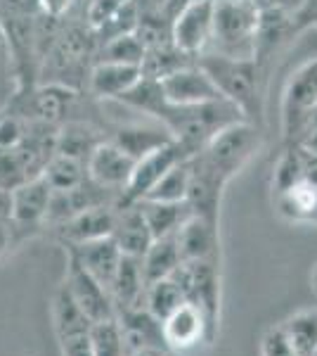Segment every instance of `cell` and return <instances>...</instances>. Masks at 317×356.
<instances>
[{
  "label": "cell",
  "instance_id": "b9f144b4",
  "mask_svg": "<svg viewBox=\"0 0 317 356\" xmlns=\"http://www.w3.org/2000/svg\"><path fill=\"white\" fill-rule=\"evenodd\" d=\"M10 211H12V191L0 188V216L10 219Z\"/></svg>",
  "mask_w": 317,
  "mask_h": 356
},
{
  "label": "cell",
  "instance_id": "f1b7e54d",
  "mask_svg": "<svg viewBox=\"0 0 317 356\" xmlns=\"http://www.w3.org/2000/svg\"><path fill=\"white\" fill-rule=\"evenodd\" d=\"M43 178L50 183L53 191H71V188L83 186L90 176H88V166H85V162L55 152L53 159H50L48 166H45Z\"/></svg>",
  "mask_w": 317,
  "mask_h": 356
},
{
  "label": "cell",
  "instance_id": "8992f818",
  "mask_svg": "<svg viewBox=\"0 0 317 356\" xmlns=\"http://www.w3.org/2000/svg\"><path fill=\"white\" fill-rule=\"evenodd\" d=\"M216 0H189L173 19V43L189 57H201L211 50Z\"/></svg>",
  "mask_w": 317,
  "mask_h": 356
},
{
  "label": "cell",
  "instance_id": "5b68a950",
  "mask_svg": "<svg viewBox=\"0 0 317 356\" xmlns=\"http://www.w3.org/2000/svg\"><path fill=\"white\" fill-rule=\"evenodd\" d=\"M180 283L187 302L201 309L209 321L211 335L216 340L218 321H221V261H182V266L173 273Z\"/></svg>",
  "mask_w": 317,
  "mask_h": 356
},
{
  "label": "cell",
  "instance_id": "83f0119b",
  "mask_svg": "<svg viewBox=\"0 0 317 356\" xmlns=\"http://www.w3.org/2000/svg\"><path fill=\"white\" fill-rule=\"evenodd\" d=\"M182 304H187V297H185V292H182L180 283H178L173 275L147 285L145 307L157 316L159 321H166L171 314H175Z\"/></svg>",
  "mask_w": 317,
  "mask_h": 356
},
{
  "label": "cell",
  "instance_id": "7a4b0ae2",
  "mask_svg": "<svg viewBox=\"0 0 317 356\" xmlns=\"http://www.w3.org/2000/svg\"><path fill=\"white\" fill-rule=\"evenodd\" d=\"M261 8L256 0H216V22L209 53L241 57H256V31Z\"/></svg>",
  "mask_w": 317,
  "mask_h": 356
},
{
  "label": "cell",
  "instance_id": "7c38bea8",
  "mask_svg": "<svg viewBox=\"0 0 317 356\" xmlns=\"http://www.w3.org/2000/svg\"><path fill=\"white\" fill-rule=\"evenodd\" d=\"M117 207L119 202L97 204L80 211L76 216H71L69 221L55 226L57 240L62 243V247H67V245L93 243V240L100 238H112L114 226H117Z\"/></svg>",
  "mask_w": 317,
  "mask_h": 356
},
{
  "label": "cell",
  "instance_id": "ffe728a7",
  "mask_svg": "<svg viewBox=\"0 0 317 356\" xmlns=\"http://www.w3.org/2000/svg\"><path fill=\"white\" fill-rule=\"evenodd\" d=\"M109 140L117 143V145L128 154L130 159L140 162L147 154L161 150V147L171 145L175 138L164 124L149 126V124H128V126H119Z\"/></svg>",
  "mask_w": 317,
  "mask_h": 356
},
{
  "label": "cell",
  "instance_id": "8fae6325",
  "mask_svg": "<svg viewBox=\"0 0 317 356\" xmlns=\"http://www.w3.org/2000/svg\"><path fill=\"white\" fill-rule=\"evenodd\" d=\"M189 191L187 200L192 214L204 216L211 221H221V202H223V193H225V181L223 176H218L199 154L189 157Z\"/></svg>",
  "mask_w": 317,
  "mask_h": 356
},
{
  "label": "cell",
  "instance_id": "ee69618b",
  "mask_svg": "<svg viewBox=\"0 0 317 356\" xmlns=\"http://www.w3.org/2000/svg\"><path fill=\"white\" fill-rule=\"evenodd\" d=\"M310 290H313L317 297V264L313 266V271H310Z\"/></svg>",
  "mask_w": 317,
  "mask_h": 356
},
{
  "label": "cell",
  "instance_id": "4316f807",
  "mask_svg": "<svg viewBox=\"0 0 317 356\" xmlns=\"http://www.w3.org/2000/svg\"><path fill=\"white\" fill-rule=\"evenodd\" d=\"M117 102L130 107V110H135V112L147 114V117H152V119H159L161 110L169 105V100H166L159 79L145 76V74H142L140 81L132 86L126 95H121Z\"/></svg>",
  "mask_w": 317,
  "mask_h": 356
},
{
  "label": "cell",
  "instance_id": "5bb4252c",
  "mask_svg": "<svg viewBox=\"0 0 317 356\" xmlns=\"http://www.w3.org/2000/svg\"><path fill=\"white\" fill-rule=\"evenodd\" d=\"M164 337L171 352H185V349L197 347L201 342L213 344L209 321H206L199 307L189 302L182 304L175 314H171L164 321Z\"/></svg>",
  "mask_w": 317,
  "mask_h": 356
},
{
  "label": "cell",
  "instance_id": "7402d4cb",
  "mask_svg": "<svg viewBox=\"0 0 317 356\" xmlns=\"http://www.w3.org/2000/svg\"><path fill=\"white\" fill-rule=\"evenodd\" d=\"M140 209L145 214L154 240L178 235L185 221L192 216L187 202H159V200H140Z\"/></svg>",
  "mask_w": 317,
  "mask_h": 356
},
{
  "label": "cell",
  "instance_id": "ba28073f",
  "mask_svg": "<svg viewBox=\"0 0 317 356\" xmlns=\"http://www.w3.org/2000/svg\"><path fill=\"white\" fill-rule=\"evenodd\" d=\"M62 285L69 290V295H71L74 302L80 307V312L88 316L93 323L117 318V307H114V300H112V295H109V290L69 254H67V268H65V280H62Z\"/></svg>",
  "mask_w": 317,
  "mask_h": 356
},
{
  "label": "cell",
  "instance_id": "e575fe53",
  "mask_svg": "<svg viewBox=\"0 0 317 356\" xmlns=\"http://www.w3.org/2000/svg\"><path fill=\"white\" fill-rule=\"evenodd\" d=\"M128 3L130 0H90L88 10H85L88 26L93 29L95 33H100Z\"/></svg>",
  "mask_w": 317,
  "mask_h": 356
},
{
  "label": "cell",
  "instance_id": "d6a6232c",
  "mask_svg": "<svg viewBox=\"0 0 317 356\" xmlns=\"http://www.w3.org/2000/svg\"><path fill=\"white\" fill-rule=\"evenodd\" d=\"M303 178V159H301V147L298 145H286L284 152L277 157L273 169V191L275 195L284 193L289 188L298 186Z\"/></svg>",
  "mask_w": 317,
  "mask_h": 356
},
{
  "label": "cell",
  "instance_id": "8d00e7d4",
  "mask_svg": "<svg viewBox=\"0 0 317 356\" xmlns=\"http://www.w3.org/2000/svg\"><path fill=\"white\" fill-rule=\"evenodd\" d=\"M62 356H93V342H90V328L74 330L57 335Z\"/></svg>",
  "mask_w": 317,
  "mask_h": 356
},
{
  "label": "cell",
  "instance_id": "e0dca14e",
  "mask_svg": "<svg viewBox=\"0 0 317 356\" xmlns=\"http://www.w3.org/2000/svg\"><path fill=\"white\" fill-rule=\"evenodd\" d=\"M117 318L121 323V332H123L128 356L140 352V349H169L164 337V321H159L147 307L126 309Z\"/></svg>",
  "mask_w": 317,
  "mask_h": 356
},
{
  "label": "cell",
  "instance_id": "836d02e7",
  "mask_svg": "<svg viewBox=\"0 0 317 356\" xmlns=\"http://www.w3.org/2000/svg\"><path fill=\"white\" fill-rule=\"evenodd\" d=\"M31 178L19 150H0V188L15 191Z\"/></svg>",
  "mask_w": 317,
  "mask_h": 356
},
{
  "label": "cell",
  "instance_id": "7bdbcfd3",
  "mask_svg": "<svg viewBox=\"0 0 317 356\" xmlns=\"http://www.w3.org/2000/svg\"><path fill=\"white\" fill-rule=\"evenodd\" d=\"M298 145H303L305 150H310V152H315L317 154V129H313V131H308V136L303 138Z\"/></svg>",
  "mask_w": 317,
  "mask_h": 356
},
{
  "label": "cell",
  "instance_id": "9c48e42d",
  "mask_svg": "<svg viewBox=\"0 0 317 356\" xmlns=\"http://www.w3.org/2000/svg\"><path fill=\"white\" fill-rule=\"evenodd\" d=\"M161 88H164L166 100L178 107H192L225 100L221 88L211 79V74L199 62H192V65L178 69V72L169 74L166 79H161Z\"/></svg>",
  "mask_w": 317,
  "mask_h": 356
},
{
  "label": "cell",
  "instance_id": "3957f363",
  "mask_svg": "<svg viewBox=\"0 0 317 356\" xmlns=\"http://www.w3.org/2000/svg\"><path fill=\"white\" fill-rule=\"evenodd\" d=\"M261 147H263V126L253 124L249 119H241V122H234L225 126L223 131H218L209 145L199 152V157L218 176H223L230 183L261 152Z\"/></svg>",
  "mask_w": 317,
  "mask_h": 356
},
{
  "label": "cell",
  "instance_id": "44dd1931",
  "mask_svg": "<svg viewBox=\"0 0 317 356\" xmlns=\"http://www.w3.org/2000/svg\"><path fill=\"white\" fill-rule=\"evenodd\" d=\"M145 292L147 278L145 271H142V259L123 254L119 271L112 280V288H109V295H112L114 307H117V316L126 309L145 307Z\"/></svg>",
  "mask_w": 317,
  "mask_h": 356
},
{
  "label": "cell",
  "instance_id": "60d3db41",
  "mask_svg": "<svg viewBox=\"0 0 317 356\" xmlns=\"http://www.w3.org/2000/svg\"><path fill=\"white\" fill-rule=\"evenodd\" d=\"M12 67V53H10V43L5 36V29L0 24V72H8Z\"/></svg>",
  "mask_w": 317,
  "mask_h": 356
},
{
  "label": "cell",
  "instance_id": "603a6c76",
  "mask_svg": "<svg viewBox=\"0 0 317 356\" xmlns=\"http://www.w3.org/2000/svg\"><path fill=\"white\" fill-rule=\"evenodd\" d=\"M109 136H102L93 124L88 122H67L57 131V152L67 157L88 162V157L95 152V147Z\"/></svg>",
  "mask_w": 317,
  "mask_h": 356
},
{
  "label": "cell",
  "instance_id": "d6986e66",
  "mask_svg": "<svg viewBox=\"0 0 317 356\" xmlns=\"http://www.w3.org/2000/svg\"><path fill=\"white\" fill-rule=\"evenodd\" d=\"M112 238L117 240L121 252L128 257H145L149 245L154 243V235L149 231V223L142 214L140 204H121L117 207V226H114Z\"/></svg>",
  "mask_w": 317,
  "mask_h": 356
},
{
  "label": "cell",
  "instance_id": "4dcf8cb0",
  "mask_svg": "<svg viewBox=\"0 0 317 356\" xmlns=\"http://www.w3.org/2000/svg\"><path fill=\"white\" fill-rule=\"evenodd\" d=\"M189 157L178 162L173 169L166 174L157 186L152 188V193L145 200H159V202H185L187 191H189Z\"/></svg>",
  "mask_w": 317,
  "mask_h": 356
},
{
  "label": "cell",
  "instance_id": "52a82bcc",
  "mask_svg": "<svg viewBox=\"0 0 317 356\" xmlns=\"http://www.w3.org/2000/svg\"><path fill=\"white\" fill-rule=\"evenodd\" d=\"M53 202V188L43 176H36L31 181L22 183L12 191V219L17 228V238L38 233L40 228H48V211Z\"/></svg>",
  "mask_w": 317,
  "mask_h": 356
},
{
  "label": "cell",
  "instance_id": "484cf974",
  "mask_svg": "<svg viewBox=\"0 0 317 356\" xmlns=\"http://www.w3.org/2000/svg\"><path fill=\"white\" fill-rule=\"evenodd\" d=\"M286 337L298 356L317 354V309H301L282 321Z\"/></svg>",
  "mask_w": 317,
  "mask_h": 356
},
{
  "label": "cell",
  "instance_id": "2e32d148",
  "mask_svg": "<svg viewBox=\"0 0 317 356\" xmlns=\"http://www.w3.org/2000/svg\"><path fill=\"white\" fill-rule=\"evenodd\" d=\"M221 221L192 214L178 231V245L185 261H221Z\"/></svg>",
  "mask_w": 317,
  "mask_h": 356
},
{
  "label": "cell",
  "instance_id": "f35d334b",
  "mask_svg": "<svg viewBox=\"0 0 317 356\" xmlns=\"http://www.w3.org/2000/svg\"><path fill=\"white\" fill-rule=\"evenodd\" d=\"M74 3L76 0H36L43 17H50V19H65L69 10L74 8Z\"/></svg>",
  "mask_w": 317,
  "mask_h": 356
},
{
  "label": "cell",
  "instance_id": "6da1fadb",
  "mask_svg": "<svg viewBox=\"0 0 317 356\" xmlns=\"http://www.w3.org/2000/svg\"><path fill=\"white\" fill-rule=\"evenodd\" d=\"M197 62L221 88L225 100L232 102L249 122L263 126V81L265 67L256 57L241 60L218 53H206L197 57Z\"/></svg>",
  "mask_w": 317,
  "mask_h": 356
},
{
  "label": "cell",
  "instance_id": "f6af8a7d",
  "mask_svg": "<svg viewBox=\"0 0 317 356\" xmlns=\"http://www.w3.org/2000/svg\"><path fill=\"white\" fill-rule=\"evenodd\" d=\"M169 356H173V354H169Z\"/></svg>",
  "mask_w": 317,
  "mask_h": 356
},
{
  "label": "cell",
  "instance_id": "277c9868",
  "mask_svg": "<svg viewBox=\"0 0 317 356\" xmlns=\"http://www.w3.org/2000/svg\"><path fill=\"white\" fill-rule=\"evenodd\" d=\"M317 112V57L298 67L282 93V134L286 145H298Z\"/></svg>",
  "mask_w": 317,
  "mask_h": 356
},
{
  "label": "cell",
  "instance_id": "74e56055",
  "mask_svg": "<svg viewBox=\"0 0 317 356\" xmlns=\"http://www.w3.org/2000/svg\"><path fill=\"white\" fill-rule=\"evenodd\" d=\"M293 33H303L308 29H317V0H301L291 13Z\"/></svg>",
  "mask_w": 317,
  "mask_h": 356
},
{
  "label": "cell",
  "instance_id": "ac0fdd59",
  "mask_svg": "<svg viewBox=\"0 0 317 356\" xmlns=\"http://www.w3.org/2000/svg\"><path fill=\"white\" fill-rule=\"evenodd\" d=\"M142 79V67L97 60L88 74V90L97 100H119Z\"/></svg>",
  "mask_w": 317,
  "mask_h": 356
},
{
  "label": "cell",
  "instance_id": "30bf717a",
  "mask_svg": "<svg viewBox=\"0 0 317 356\" xmlns=\"http://www.w3.org/2000/svg\"><path fill=\"white\" fill-rule=\"evenodd\" d=\"M187 157L189 154L182 150L175 140H173L171 145H166V147H161V150L142 157L140 162H135L132 176L128 181V186H126V191L121 193L119 202L121 204H132V202L145 200L161 178L169 174L178 162H182V159H187Z\"/></svg>",
  "mask_w": 317,
  "mask_h": 356
},
{
  "label": "cell",
  "instance_id": "4fadbf2b",
  "mask_svg": "<svg viewBox=\"0 0 317 356\" xmlns=\"http://www.w3.org/2000/svg\"><path fill=\"white\" fill-rule=\"evenodd\" d=\"M85 166H88L90 181L117 193L121 200V193L126 191V186H128L132 176V169H135V159H130L117 143H112L107 138V140H102L95 147V152L88 157Z\"/></svg>",
  "mask_w": 317,
  "mask_h": 356
},
{
  "label": "cell",
  "instance_id": "ab89813d",
  "mask_svg": "<svg viewBox=\"0 0 317 356\" xmlns=\"http://www.w3.org/2000/svg\"><path fill=\"white\" fill-rule=\"evenodd\" d=\"M17 243H19V238H17V228L12 219H3V216H0V259H5L8 252L12 250Z\"/></svg>",
  "mask_w": 317,
  "mask_h": 356
},
{
  "label": "cell",
  "instance_id": "d4e9b609",
  "mask_svg": "<svg viewBox=\"0 0 317 356\" xmlns=\"http://www.w3.org/2000/svg\"><path fill=\"white\" fill-rule=\"evenodd\" d=\"M277 211L286 221H317V186L301 181L284 193H277Z\"/></svg>",
  "mask_w": 317,
  "mask_h": 356
},
{
  "label": "cell",
  "instance_id": "bcb514c9",
  "mask_svg": "<svg viewBox=\"0 0 317 356\" xmlns=\"http://www.w3.org/2000/svg\"><path fill=\"white\" fill-rule=\"evenodd\" d=\"M315 356H317V354H315Z\"/></svg>",
  "mask_w": 317,
  "mask_h": 356
},
{
  "label": "cell",
  "instance_id": "cb8c5ba5",
  "mask_svg": "<svg viewBox=\"0 0 317 356\" xmlns=\"http://www.w3.org/2000/svg\"><path fill=\"white\" fill-rule=\"evenodd\" d=\"M182 261L185 259L180 254V245H178L175 235L154 240L142 257V271H145L147 285L157 283L161 278H169L182 266Z\"/></svg>",
  "mask_w": 317,
  "mask_h": 356
},
{
  "label": "cell",
  "instance_id": "f546056e",
  "mask_svg": "<svg viewBox=\"0 0 317 356\" xmlns=\"http://www.w3.org/2000/svg\"><path fill=\"white\" fill-rule=\"evenodd\" d=\"M145 55H147V45L137 31L119 33V36L107 38L100 48V60L102 62H119V65L142 67Z\"/></svg>",
  "mask_w": 317,
  "mask_h": 356
},
{
  "label": "cell",
  "instance_id": "9a60e30c",
  "mask_svg": "<svg viewBox=\"0 0 317 356\" xmlns=\"http://www.w3.org/2000/svg\"><path fill=\"white\" fill-rule=\"evenodd\" d=\"M65 254L74 257L107 290L112 288V280L119 271L121 259H123V252H121V247L117 245L114 238H100L83 245H67Z\"/></svg>",
  "mask_w": 317,
  "mask_h": 356
},
{
  "label": "cell",
  "instance_id": "1f68e13d",
  "mask_svg": "<svg viewBox=\"0 0 317 356\" xmlns=\"http://www.w3.org/2000/svg\"><path fill=\"white\" fill-rule=\"evenodd\" d=\"M90 342H93V356H128L119 318L93 323V328H90Z\"/></svg>",
  "mask_w": 317,
  "mask_h": 356
},
{
  "label": "cell",
  "instance_id": "d590c367",
  "mask_svg": "<svg viewBox=\"0 0 317 356\" xmlns=\"http://www.w3.org/2000/svg\"><path fill=\"white\" fill-rule=\"evenodd\" d=\"M261 356H298L296 349L291 347L289 337H286L282 323L273 325L263 332L261 337Z\"/></svg>",
  "mask_w": 317,
  "mask_h": 356
}]
</instances>
